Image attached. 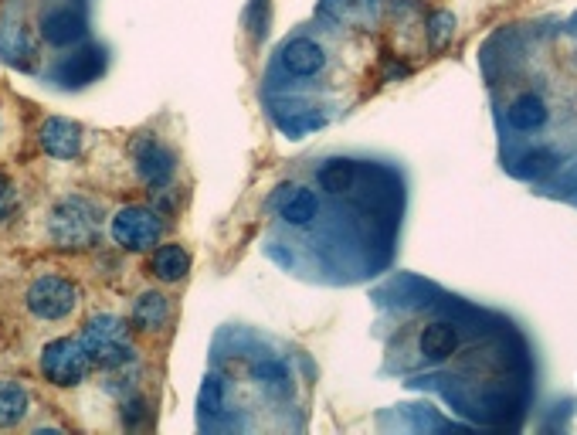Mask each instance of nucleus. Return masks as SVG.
I'll list each match as a JSON object with an SVG mask.
<instances>
[{
	"instance_id": "nucleus-5",
	"label": "nucleus",
	"mask_w": 577,
	"mask_h": 435,
	"mask_svg": "<svg viewBox=\"0 0 577 435\" xmlns=\"http://www.w3.org/2000/svg\"><path fill=\"white\" fill-rule=\"evenodd\" d=\"M109 235L119 249L126 252H146L160 242L163 235V221L157 211L143 208V204H126L119 208L113 218H109Z\"/></svg>"
},
{
	"instance_id": "nucleus-15",
	"label": "nucleus",
	"mask_w": 577,
	"mask_h": 435,
	"mask_svg": "<svg viewBox=\"0 0 577 435\" xmlns=\"http://www.w3.org/2000/svg\"><path fill=\"white\" fill-rule=\"evenodd\" d=\"M459 347V330L452 323H428L421 330V354L432 357V361H445V357L455 354Z\"/></svg>"
},
{
	"instance_id": "nucleus-7",
	"label": "nucleus",
	"mask_w": 577,
	"mask_h": 435,
	"mask_svg": "<svg viewBox=\"0 0 577 435\" xmlns=\"http://www.w3.org/2000/svg\"><path fill=\"white\" fill-rule=\"evenodd\" d=\"M279 65L286 68L296 79H309V75H320L326 68V48L316 38H292L279 48Z\"/></svg>"
},
{
	"instance_id": "nucleus-14",
	"label": "nucleus",
	"mask_w": 577,
	"mask_h": 435,
	"mask_svg": "<svg viewBox=\"0 0 577 435\" xmlns=\"http://www.w3.org/2000/svg\"><path fill=\"white\" fill-rule=\"evenodd\" d=\"M316 215H320V201H316L313 191L306 187H296V191H286L279 201V218L292 228H306L313 225Z\"/></svg>"
},
{
	"instance_id": "nucleus-22",
	"label": "nucleus",
	"mask_w": 577,
	"mask_h": 435,
	"mask_svg": "<svg viewBox=\"0 0 577 435\" xmlns=\"http://www.w3.org/2000/svg\"><path fill=\"white\" fill-rule=\"evenodd\" d=\"M204 405H211V412H218L221 405V385L214 378H208V385H204Z\"/></svg>"
},
{
	"instance_id": "nucleus-12",
	"label": "nucleus",
	"mask_w": 577,
	"mask_h": 435,
	"mask_svg": "<svg viewBox=\"0 0 577 435\" xmlns=\"http://www.w3.org/2000/svg\"><path fill=\"white\" fill-rule=\"evenodd\" d=\"M31 412V391L17 378L0 381V429H17Z\"/></svg>"
},
{
	"instance_id": "nucleus-18",
	"label": "nucleus",
	"mask_w": 577,
	"mask_h": 435,
	"mask_svg": "<svg viewBox=\"0 0 577 435\" xmlns=\"http://www.w3.org/2000/svg\"><path fill=\"white\" fill-rule=\"evenodd\" d=\"M353 181H357V164H350V160H330L320 170V187L330 194H347Z\"/></svg>"
},
{
	"instance_id": "nucleus-10",
	"label": "nucleus",
	"mask_w": 577,
	"mask_h": 435,
	"mask_svg": "<svg viewBox=\"0 0 577 435\" xmlns=\"http://www.w3.org/2000/svg\"><path fill=\"white\" fill-rule=\"evenodd\" d=\"M82 34H85V24L72 7H55V11L41 17V38H45L48 45H72Z\"/></svg>"
},
{
	"instance_id": "nucleus-21",
	"label": "nucleus",
	"mask_w": 577,
	"mask_h": 435,
	"mask_svg": "<svg viewBox=\"0 0 577 435\" xmlns=\"http://www.w3.org/2000/svg\"><path fill=\"white\" fill-rule=\"evenodd\" d=\"M255 374H258V378H262L269 388H282V385H286V368H282L279 361H262V364L255 368Z\"/></svg>"
},
{
	"instance_id": "nucleus-13",
	"label": "nucleus",
	"mask_w": 577,
	"mask_h": 435,
	"mask_svg": "<svg viewBox=\"0 0 577 435\" xmlns=\"http://www.w3.org/2000/svg\"><path fill=\"white\" fill-rule=\"evenodd\" d=\"M191 269V255L180 242H167L160 249H153L150 255V272L160 279V283H180Z\"/></svg>"
},
{
	"instance_id": "nucleus-3",
	"label": "nucleus",
	"mask_w": 577,
	"mask_h": 435,
	"mask_svg": "<svg viewBox=\"0 0 577 435\" xmlns=\"http://www.w3.org/2000/svg\"><path fill=\"white\" fill-rule=\"evenodd\" d=\"M79 340L89 351L96 368H123L133 357V340H129V323L116 313H99L82 327Z\"/></svg>"
},
{
	"instance_id": "nucleus-19",
	"label": "nucleus",
	"mask_w": 577,
	"mask_h": 435,
	"mask_svg": "<svg viewBox=\"0 0 577 435\" xmlns=\"http://www.w3.org/2000/svg\"><path fill=\"white\" fill-rule=\"evenodd\" d=\"M547 170H554V153L533 150V153H527V157H523V167H520L523 177H544Z\"/></svg>"
},
{
	"instance_id": "nucleus-23",
	"label": "nucleus",
	"mask_w": 577,
	"mask_h": 435,
	"mask_svg": "<svg viewBox=\"0 0 577 435\" xmlns=\"http://www.w3.org/2000/svg\"><path fill=\"white\" fill-rule=\"evenodd\" d=\"M0 143H4V119H0Z\"/></svg>"
},
{
	"instance_id": "nucleus-4",
	"label": "nucleus",
	"mask_w": 577,
	"mask_h": 435,
	"mask_svg": "<svg viewBox=\"0 0 577 435\" xmlns=\"http://www.w3.org/2000/svg\"><path fill=\"white\" fill-rule=\"evenodd\" d=\"M92 368H96V364H92V357L79 337H55L48 340L38 354L41 378L55 388H79L92 374Z\"/></svg>"
},
{
	"instance_id": "nucleus-2",
	"label": "nucleus",
	"mask_w": 577,
	"mask_h": 435,
	"mask_svg": "<svg viewBox=\"0 0 577 435\" xmlns=\"http://www.w3.org/2000/svg\"><path fill=\"white\" fill-rule=\"evenodd\" d=\"M82 293L62 272H38L28 286H24V310L38 323H65L79 313Z\"/></svg>"
},
{
	"instance_id": "nucleus-20",
	"label": "nucleus",
	"mask_w": 577,
	"mask_h": 435,
	"mask_svg": "<svg viewBox=\"0 0 577 435\" xmlns=\"http://www.w3.org/2000/svg\"><path fill=\"white\" fill-rule=\"evenodd\" d=\"M452 31H455V17L445 14V11H438V14L432 17V45L442 48L445 41L452 38Z\"/></svg>"
},
{
	"instance_id": "nucleus-11",
	"label": "nucleus",
	"mask_w": 577,
	"mask_h": 435,
	"mask_svg": "<svg viewBox=\"0 0 577 435\" xmlns=\"http://www.w3.org/2000/svg\"><path fill=\"white\" fill-rule=\"evenodd\" d=\"M323 14L350 28H370L381 14V0H323Z\"/></svg>"
},
{
	"instance_id": "nucleus-17",
	"label": "nucleus",
	"mask_w": 577,
	"mask_h": 435,
	"mask_svg": "<svg viewBox=\"0 0 577 435\" xmlns=\"http://www.w3.org/2000/svg\"><path fill=\"white\" fill-rule=\"evenodd\" d=\"M0 55H4L7 62H17V65H24L34 55L28 28H24L21 21H17V24L14 21H0Z\"/></svg>"
},
{
	"instance_id": "nucleus-6",
	"label": "nucleus",
	"mask_w": 577,
	"mask_h": 435,
	"mask_svg": "<svg viewBox=\"0 0 577 435\" xmlns=\"http://www.w3.org/2000/svg\"><path fill=\"white\" fill-rule=\"evenodd\" d=\"M38 143L41 150L48 153V157L55 160H75L82 153V126L72 123V119H58V116H48L45 123H41L38 130Z\"/></svg>"
},
{
	"instance_id": "nucleus-1",
	"label": "nucleus",
	"mask_w": 577,
	"mask_h": 435,
	"mask_svg": "<svg viewBox=\"0 0 577 435\" xmlns=\"http://www.w3.org/2000/svg\"><path fill=\"white\" fill-rule=\"evenodd\" d=\"M45 235L55 249H65V252L96 249L102 235L99 201L85 198V194H65V198H58L48 208Z\"/></svg>"
},
{
	"instance_id": "nucleus-9",
	"label": "nucleus",
	"mask_w": 577,
	"mask_h": 435,
	"mask_svg": "<svg viewBox=\"0 0 577 435\" xmlns=\"http://www.w3.org/2000/svg\"><path fill=\"white\" fill-rule=\"evenodd\" d=\"M167 323H170V303L157 289H146L129 306V327L140 330V334H157Z\"/></svg>"
},
{
	"instance_id": "nucleus-8",
	"label": "nucleus",
	"mask_w": 577,
	"mask_h": 435,
	"mask_svg": "<svg viewBox=\"0 0 577 435\" xmlns=\"http://www.w3.org/2000/svg\"><path fill=\"white\" fill-rule=\"evenodd\" d=\"M136 170H140V177L150 187H167L170 181H174L177 160L160 140L146 136V140L136 143Z\"/></svg>"
},
{
	"instance_id": "nucleus-16",
	"label": "nucleus",
	"mask_w": 577,
	"mask_h": 435,
	"mask_svg": "<svg viewBox=\"0 0 577 435\" xmlns=\"http://www.w3.org/2000/svg\"><path fill=\"white\" fill-rule=\"evenodd\" d=\"M506 119H510L513 130H537V126L547 123V106L540 96L523 92V96H516L513 106L506 109Z\"/></svg>"
}]
</instances>
